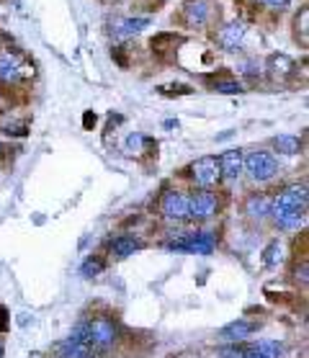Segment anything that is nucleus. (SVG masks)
<instances>
[{"mask_svg": "<svg viewBox=\"0 0 309 358\" xmlns=\"http://www.w3.org/2000/svg\"><path fill=\"white\" fill-rule=\"evenodd\" d=\"M242 170H248L252 181L266 183V181H270L273 175L279 173V160L270 152L255 150V152H248V157H242Z\"/></svg>", "mask_w": 309, "mask_h": 358, "instance_id": "obj_1", "label": "nucleus"}, {"mask_svg": "<svg viewBox=\"0 0 309 358\" xmlns=\"http://www.w3.org/2000/svg\"><path fill=\"white\" fill-rule=\"evenodd\" d=\"M281 350H283V346L276 343V340H261V343L250 346L240 358H279Z\"/></svg>", "mask_w": 309, "mask_h": 358, "instance_id": "obj_14", "label": "nucleus"}, {"mask_svg": "<svg viewBox=\"0 0 309 358\" xmlns=\"http://www.w3.org/2000/svg\"><path fill=\"white\" fill-rule=\"evenodd\" d=\"M219 173L230 181H237L242 175V152L240 150H227L222 157H219Z\"/></svg>", "mask_w": 309, "mask_h": 358, "instance_id": "obj_9", "label": "nucleus"}, {"mask_svg": "<svg viewBox=\"0 0 309 358\" xmlns=\"http://www.w3.org/2000/svg\"><path fill=\"white\" fill-rule=\"evenodd\" d=\"M150 26V19H116L114 21V37L116 39H126V37H134L142 29Z\"/></svg>", "mask_w": 309, "mask_h": 358, "instance_id": "obj_12", "label": "nucleus"}, {"mask_svg": "<svg viewBox=\"0 0 309 358\" xmlns=\"http://www.w3.org/2000/svg\"><path fill=\"white\" fill-rule=\"evenodd\" d=\"M88 343L90 348H108L116 340V325L106 317H98L93 322H86Z\"/></svg>", "mask_w": 309, "mask_h": 358, "instance_id": "obj_2", "label": "nucleus"}, {"mask_svg": "<svg viewBox=\"0 0 309 358\" xmlns=\"http://www.w3.org/2000/svg\"><path fill=\"white\" fill-rule=\"evenodd\" d=\"M276 150L279 152H283V155H297L299 152V137H294V135H279L276 137Z\"/></svg>", "mask_w": 309, "mask_h": 358, "instance_id": "obj_18", "label": "nucleus"}, {"mask_svg": "<svg viewBox=\"0 0 309 358\" xmlns=\"http://www.w3.org/2000/svg\"><path fill=\"white\" fill-rule=\"evenodd\" d=\"M214 90H217V93H227V96H232V93H240L242 86L237 83V80H217V83H214Z\"/></svg>", "mask_w": 309, "mask_h": 358, "instance_id": "obj_21", "label": "nucleus"}, {"mask_svg": "<svg viewBox=\"0 0 309 358\" xmlns=\"http://www.w3.org/2000/svg\"><path fill=\"white\" fill-rule=\"evenodd\" d=\"M209 10H212L209 8V0H193V3L186 6V21L191 26H201L209 19Z\"/></svg>", "mask_w": 309, "mask_h": 358, "instance_id": "obj_16", "label": "nucleus"}, {"mask_svg": "<svg viewBox=\"0 0 309 358\" xmlns=\"http://www.w3.org/2000/svg\"><path fill=\"white\" fill-rule=\"evenodd\" d=\"M242 39H245V26H242L240 21H232V23H227V26L219 31V44H222L227 52H235V49L242 44Z\"/></svg>", "mask_w": 309, "mask_h": 358, "instance_id": "obj_10", "label": "nucleus"}, {"mask_svg": "<svg viewBox=\"0 0 309 358\" xmlns=\"http://www.w3.org/2000/svg\"><path fill=\"white\" fill-rule=\"evenodd\" d=\"M222 356H227V358H240L242 353H240V350H227V348H224V350H222Z\"/></svg>", "mask_w": 309, "mask_h": 358, "instance_id": "obj_25", "label": "nucleus"}, {"mask_svg": "<svg viewBox=\"0 0 309 358\" xmlns=\"http://www.w3.org/2000/svg\"><path fill=\"white\" fill-rule=\"evenodd\" d=\"M270 214H273V219L281 230H299L301 222H304V212H291V209H281L273 203H270Z\"/></svg>", "mask_w": 309, "mask_h": 358, "instance_id": "obj_11", "label": "nucleus"}, {"mask_svg": "<svg viewBox=\"0 0 309 358\" xmlns=\"http://www.w3.org/2000/svg\"><path fill=\"white\" fill-rule=\"evenodd\" d=\"M268 70L273 75H286V72L294 70V62H291L286 54H273V57L268 59Z\"/></svg>", "mask_w": 309, "mask_h": 358, "instance_id": "obj_19", "label": "nucleus"}, {"mask_svg": "<svg viewBox=\"0 0 309 358\" xmlns=\"http://www.w3.org/2000/svg\"><path fill=\"white\" fill-rule=\"evenodd\" d=\"M31 70L16 52H0V80L6 83H16V80L29 78Z\"/></svg>", "mask_w": 309, "mask_h": 358, "instance_id": "obj_4", "label": "nucleus"}, {"mask_svg": "<svg viewBox=\"0 0 309 358\" xmlns=\"http://www.w3.org/2000/svg\"><path fill=\"white\" fill-rule=\"evenodd\" d=\"M160 209L168 219H175V222H181V219H188V199L183 194H178V191H168L163 196V203H160Z\"/></svg>", "mask_w": 309, "mask_h": 358, "instance_id": "obj_7", "label": "nucleus"}, {"mask_svg": "<svg viewBox=\"0 0 309 358\" xmlns=\"http://www.w3.org/2000/svg\"><path fill=\"white\" fill-rule=\"evenodd\" d=\"M214 240L212 232H196V235H188L186 240H178V242H170L168 248L170 250H181V252H193V255H209L214 250Z\"/></svg>", "mask_w": 309, "mask_h": 358, "instance_id": "obj_3", "label": "nucleus"}, {"mask_svg": "<svg viewBox=\"0 0 309 358\" xmlns=\"http://www.w3.org/2000/svg\"><path fill=\"white\" fill-rule=\"evenodd\" d=\"M270 199L268 196H250L248 199V206H245V212L250 214L252 219H263L266 214H270Z\"/></svg>", "mask_w": 309, "mask_h": 358, "instance_id": "obj_17", "label": "nucleus"}, {"mask_svg": "<svg viewBox=\"0 0 309 358\" xmlns=\"http://www.w3.org/2000/svg\"><path fill=\"white\" fill-rule=\"evenodd\" d=\"M266 6H270V8H283V6H289L291 0H263Z\"/></svg>", "mask_w": 309, "mask_h": 358, "instance_id": "obj_24", "label": "nucleus"}, {"mask_svg": "<svg viewBox=\"0 0 309 358\" xmlns=\"http://www.w3.org/2000/svg\"><path fill=\"white\" fill-rule=\"evenodd\" d=\"M103 271V263L101 261H86L83 263V268H80V273L83 276H96V273Z\"/></svg>", "mask_w": 309, "mask_h": 358, "instance_id": "obj_22", "label": "nucleus"}, {"mask_svg": "<svg viewBox=\"0 0 309 358\" xmlns=\"http://www.w3.org/2000/svg\"><path fill=\"white\" fill-rule=\"evenodd\" d=\"M145 248V242L137 240V237H116L111 245H108V250L114 258H129V255H134L137 250H142Z\"/></svg>", "mask_w": 309, "mask_h": 358, "instance_id": "obj_15", "label": "nucleus"}, {"mask_svg": "<svg viewBox=\"0 0 309 358\" xmlns=\"http://www.w3.org/2000/svg\"><path fill=\"white\" fill-rule=\"evenodd\" d=\"M217 212V199L209 191H199L188 199V217L193 219H209Z\"/></svg>", "mask_w": 309, "mask_h": 358, "instance_id": "obj_8", "label": "nucleus"}, {"mask_svg": "<svg viewBox=\"0 0 309 358\" xmlns=\"http://www.w3.org/2000/svg\"><path fill=\"white\" fill-rule=\"evenodd\" d=\"M142 145V135H132L129 139H126V150L132 152V150H137V147Z\"/></svg>", "mask_w": 309, "mask_h": 358, "instance_id": "obj_23", "label": "nucleus"}, {"mask_svg": "<svg viewBox=\"0 0 309 358\" xmlns=\"http://www.w3.org/2000/svg\"><path fill=\"white\" fill-rule=\"evenodd\" d=\"M283 261V245L279 240H273L266 250V266H279Z\"/></svg>", "mask_w": 309, "mask_h": 358, "instance_id": "obj_20", "label": "nucleus"}, {"mask_svg": "<svg viewBox=\"0 0 309 358\" xmlns=\"http://www.w3.org/2000/svg\"><path fill=\"white\" fill-rule=\"evenodd\" d=\"M191 175L199 186L209 188V186H214L222 178V173H219V160H217V157H199L191 168Z\"/></svg>", "mask_w": 309, "mask_h": 358, "instance_id": "obj_5", "label": "nucleus"}, {"mask_svg": "<svg viewBox=\"0 0 309 358\" xmlns=\"http://www.w3.org/2000/svg\"><path fill=\"white\" fill-rule=\"evenodd\" d=\"M255 328H258L255 322H248V319H237V322H230V325H224V328L219 330V338L237 343V340L248 338V335H250Z\"/></svg>", "mask_w": 309, "mask_h": 358, "instance_id": "obj_13", "label": "nucleus"}, {"mask_svg": "<svg viewBox=\"0 0 309 358\" xmlns=\"http://www.w3.org/2000/svg\"><path fill=\"white\" fill-rule=\"evenodd\" d=\"M273 206L291 209V212H304L307 209V186H289L283 194L276 196Z\"/></svg>", "mask_w": 309, "mask_h": 358, "instance_id": "obj_6", "label": "nucleus"}]
</instances>
